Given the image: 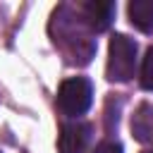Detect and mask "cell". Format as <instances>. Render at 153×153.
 <instances>
[{"label": "cell", "instance_id": "obj_1", "mask_svg": "<svg viewBox=\"0 0 153 153\" xmlns=\"http://www.w3.org/2000/svg\"><path fill=\"white\" fill-rule=\"evenodd\" d=\"M88 31L91 29L86 26L79 10L72 12V7H67V5L55 10L53 22H50V36L72 65H88L91 62V57L96 53V43L88 36Z\"/></svg>", "mask_w": 153, "mask_h": 153}, {"label": "cell", "instance_id": "obj_2", "mask_svg": "<svg viewBox=\"0 0 153 153\" xmlns=\"http://www.w3.org/2000/svg\"><path fill=\"white\" fill-rule=\"evenodd\" d=\"M136 69V43L124 36L115 33L108 48V79L110 81H129Z\"/></svg>", "mask_w": 153, "mask_h": 153}, {"label": "cell", "instance_id": "obj_3", "mask_svg": "<svg viewBox=\"0 0 153 153\" xmlns=\"http://www.w3.org/2000/svg\"><path fill=\"white\" fill-rule=\"evenodd\" d=\"M93 103V84L84 76H72L65 79L60 84L57 91V108L69 115V117H79L84 115Z\"/></svg>", "mask_w": 153, "mask_h": 153}, {"label": "cell", "instance_id": "obj_4", "mask_svg": "<svg viewBox=\"0 0 153 153\" xmlns=\"http://www.w3.org/2000/svg\"><path fill=\"white\" fill-rule=\"evenodd\" d=\"M88 143H91V124L67 122L60 127V136H57L60 153H86Z\"/></svg>", "mask_w": 153, "mask_h": 153}, {"label": "cell", "instance_id": "obj_5", "mask_svg": "<svg viewBox=\"0 0 153 153\" xmlns=\"http://www.w3.org/2000/svg\"><path fill=\"white\" fill-rule=\"evenodd\" d=\"M79 14L84 17L86 26L91 31H105L115 17V2H100V0H91L76 7Z\"/></svg>", "mask_w": 153, "mask_h": 153}, {"label": "cell", "instance_id": "obj_6", "mask_svg": "<svg viewBox=\"0 0 153 153\" xmlns=\"http://www.w3.org/2000/svg\"><path fill=\"white\" fill-rule=\"evenodd\" d=\"M131 134L141 143H153V105L143 103L131 117Z\"/></svg>", "mask_w": 153, "mask_h": 153}, {"label": "cell", "instance_id": "obj_7", "mask_svg": "<svg viewBox=\"0 0 153 153\" xmlns=\"http://www.w3.org/2000/svg\"><path fill=\"white\" fill-rule=\"evenodd\" d=\"M127 14L139 31L143 33L153 31V0H131L127 5Z\"/></svg>", "mask_w": 153, "mask_h": 153}, {"label": "cell", "instance_id": "obj_8", "mask_svg": "<svg viewBox=\"0 0 153 153\" xmlns=\"http://www.w3.org/2000/svg\"><path fill=\"white\" fill-rule=\"evenodd\" d=\"M141 86L146 91H153V45L146 50V57L141 62Z\"/></svg>", "mask_w": 153, "mask_h": 153}, {"label": "cell", "instance_id": "obj_9", "mask_svg": "<svg viewBox=\"0 0 153 153\" xmlns=\"http://www.w3.org/2000/svg\"><path fill=\"white\" fill-rule=\"evenodd\" d=\"M93 153H122V146L115 143V141H103L100 146H96Z\"/></svg>", "mask_w": 153, "mask_h": 153}, {"label": "cell", "instance_id": "obj_10", "mask_svg": "<svg viewBox=\"0 0 153 153\" xmlns=\"http://www.w3.org/2000/svg\"><path fill=\"white\" fill-rule=\"evenodd\" d=\"M143 153H153V148H151V151H143Z\"/></svg>", "mask_w": 153, "mask_h": 153}]
</instances>
